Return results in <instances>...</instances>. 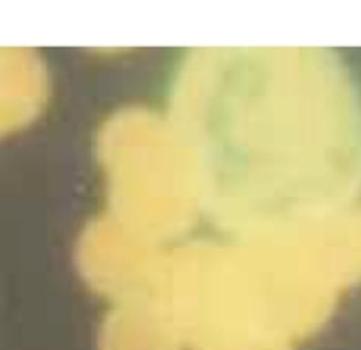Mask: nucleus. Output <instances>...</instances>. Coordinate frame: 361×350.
Wrapping results in <instances>:
<instances>
[{
  "instance_id": "f257e3e1",
  "label": "nucleus",
  "mask_w": 361,
  "mask_h": 350,
  "mask_svg": "<svg viewBox=\"0 0 361 350\" xmlns=\"http://www.w3.org/2000/svg\"><path fill=\"white\" fill-rule=\"evenodd\" d=\"M111 217L134 236L166 244L183 236L202 206L198 172L168 119L142 108L117 113L100 132Z\"/></svg>"
},
{
  "instance_id": "f03ea898",
  "label": "nucleus",
  "mask_w": 361,
  "mask_h": 350,
  "mask_svg": "<svg viewBox=\"0 0 361 350\" xmlns=\"http://www.w3.org/2000/svg\"><path fill=\"white\" fill-rule=\"evenodd\" d=\"M185 346L172 314L153 299L117 304L100 331V350H183Z\"/></svg>"
},
{
  "instance_id": "7ed1b4c3",
  "label": "nucleus",
  "mask_w": 361,
  "mask_h": 350,
  "mask_svg": "<svg viewBox=\"0 0 361 350\" xmlns=\"http://www.w3.org/2000/svg\"><path fill=\"white\" fill-rule=\"evenodd\" d=\"M47 98L41 60L26 49H0V136L32 121Z\"/></svg>"
},
{
  "instance_id": "20e7f679",
  "label": "nucleus",
  "mask_w": 361,
  "mask_h": 350,
  "mask_svg": "<svg viewBox=\"0 0 361 350\" xmlns=\"http://www.w3.org/2000/svg\"><path fill=\"white\" fill-rule=\"evenodd\" d=\"M196 350H272V346H268L259 337H228L209 342Z\"/></svg>"
}]
</instances>
